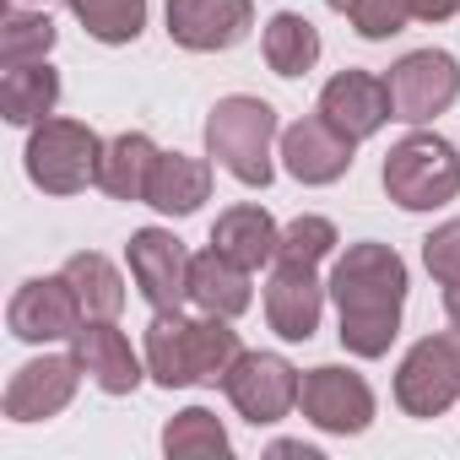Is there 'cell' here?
I'll list each match as a JSON object with an SVG mask.
<instances>
[{
	"label": "cell",
	"mask_w": 460,
	"mask_h": 460,
	"mask_svg": "<svg viewBox=\"0 0 460 460\" xmlns=\"http://www.w3.org/2000/svg\"><path fill=\"white\" fill-rule=\"evenodd\" d=\"M331 298L341 314V347L352 358H385L390 341L401 336V309H406V261L379 244V239H358L341 250V261L331 266Z\"/></svg>",
	"instance_id": "1"
},
{
	"label": "cell",
	"mask_w": 460,
	"mask_h": 460,
	"mask_svg": "<svg viewBox=\"0 0 460 460\" xmlns=\"http://www.w3.org/2000/svg\"><path fill=\"white\" fill-rule=\"evenodd\" d=\"M239 331L227 314H179V309H152L146 325V374L163 390L184 385H222V374L239 358Z\"/></svg>",
	"instance_id": "2"
},
{
	"label": "cell",
	"mask_w": 460,
	"mask_h": 460,
	"mask_svg": "<svg viewBox=\"0 0 460 460\" xmlns=\"http://www.w3.org/2000/svg\"><path fill=\"white\" fill-rule=\"evenodd\" d=\"M277 141H282V130H277V109L266 98L234 93V98H217V109L206 114V157H217L250 190L271 184V173H277L271 146Z\"/></svg>",
	"instance_id": "3"
},
{
	"label": "cell",
	"mask_w": 460,
	"mask_h": 460,
	"mask_svg": "<svg viewBox=\"0 0 460 460\" xmlns=\"http://www.w3.org/2000/svg\"><path fill=\"white\" fill-rule=\"evenodd\" d=\"M379 179L401 211H438L460 195V152L433 130H411L385 152Z\"/></svg>",
	"instance_id": "4"
},
{
	"label": "cell",
	"mask_w": 460,
	"mask_h": 460,
	"mask_svg": "<svg viewBox=\"0 0 460 460\" xmlns=\"http://www.w3.org/2000/svg\"><path fill=\"white\" fill-rule=\"evenodd\" d=\"M103 141H98V130L93 125H82V119H44V125H33V136H28V179L44 190V195H82L87 184H98V173H103Z\"/></svg>",
	"instance_id": "5"
},
{
	"label": "cell",
	"mask_w": 460,
	"mask_h": 460,
	"mask_svg": "<svg viewBox=\"0 0 460 460\" xmlns=\"http://www.w3.org/2000/svg\"><path fill=\"white\" fill-rule=\"evenodd\" d=\"M460 401V325L422 336L395 368V406L417 422L444 417Z\"/></svg>",
	"instance_id": "6"
},
{
	"label": "cell",
	"mask_w": 460,
	"mask_h": 460,
	"mask_svg": "<svg viewBox=\"0 0 460 460\" xmlns=\"http://www.w3.org/2000/svg\"><path fill=\"white\" fill-rule=\"evenodd\" d=\"M298 385H304V374L282 352H239L234 368L222 374V395L234 401V411L244 422H255V428L282 422L298 406Z\"/></svg>",
	"instance_id": "7"
},
{
	"label": "cell",
	"mask_w": 460,
	"mask_h": 460,
	"mask_svg": "<svg viewBox=\"0 0 460 460\" xmlns=\"http://www.w3.org/2000/svg\"><path fill=\"white\" fill-rule=\"evenodd\" d=\"M385 82H390L395 119H406V125H428L433 114H444L460 98V66L449 49H411L390 66Z\"/></svg>",
	"instance_id": "8"
},
{
	"label": "cell",
	"mask_w": 460,
	"mask_h": 460,
	"mask_svg": "<svg viewBox=\"0 0 460 460\" xmlns=\"http://www.w3.org/2000/svg\"><path fill=\"white\" fill-rule=\"evenodd\" d=\"M82 320H87V309H82V298H76V288H71L66 271H60V277H28V282L12 293V304H6L12 336H17V341H33V347H44V341H71V336L82 331Z\"/></svg>",
	"instance_id": "9"
},
{
	"label": "cell",
	"mask_w": 460,
	"mask_h": 460,
	"mask_svg": "<svg viewBox=\"0 0 460 460\" xmlns=\"http://www.w3.org/2000/svg\"><path fill=\"white\" fill-rule=\"evenodd\" d=\"M298 406H304V417L320 433H341V438L363 433L374 422V390H368V379L352 374V368H341V363L309 368L304 385H298Z\"/></svg>",
	"instance_id": "10"
},
{
	"label": "cell",
	"mask_w": 460,
	"mask_h": 460,
	"mask_svg": "<svg viewBox=\"0 0 460 460\" xmlns=\"http://www.w3.org/2000/svg\"><path fill=\"white\" fill-rule=\"evenodd\" d=\"M190 261L195 255L168 234V227H141V234H130V244H125L130 282L152 309H179L190 298Z\"/></svg>",
	"instance_id": "11"
},
{
	"label": "cell",
	"mask_w": 460,
	"mask_h": 460,
	"mask_svg": "<svg viewBox=\"0 0 460 460\" xmlns=\"http://www.w3.org/2000/svg\"><path fill=\"white\" fill-rule=\"evenodd\" d=\"M255 28V0H168V39L190 55L244 44Z\"/></svg>",
	"instance_id": "12"
},
{
	"label": "cell",
	"mask_w": 460,
	"mask_h": 460,
	"mask_svg": "<svg viewBox=\"0 0 460 460\" xmlns=\"http://www.w3.org/2000/svg\"><path fill=\"white\" fill-rule=\"evenodd\" d=\"M76 385H82L76 352H44V358L22 363V368L12 374L6 401H0V406H6L12 422H44V417H60V411L71 406Z\"/></svg>",
	"instance_id": "13"
},
{
	"label": "cell",
	"mask_w": 460,
	"mask_h": 460,
	"mask_svg": "<svg viewBox=\"0 0 460 460\" xmlns=\"http://www.w3.org/2000/svg\"><path fill=\"white\" fill-rule=\"evenodd\" d=\"M314 114H325L341 136L368 141V136H379V130L395 119L390 82H385V76H374V71L347 66V71H336V76L325 82V93H320V109H314Z\"/></svg>",
	"instance_id": "14"
},
{
	"label": "cell",
	"mask_w": 460,
	"mask_h": 460,
	"mask_svg": "<svg viewBox=\"0 0 460 460\" xmlns=\"http://www.w3.org/2000/svg\"><path fill=\"white\" fill-rule=\"evenodd\" d=\"M277 146H282V152H277L282 168H288L298 184H336V179L352 168V152H358V141L341 136L325 114H309V119L288 125Z\"/></svg>",
	"instance_id": "15"
},
{
	"label": "cell",
	"mask_w": 460,
	"mask_h": 460,
	"mask_svg": "<svg viewBox=\"0 0 460 460\" xmlns=\"http://www.w3.org/2000/svg\"><path fill=\"white\" fill-rule=\"evenodd\" d=\"M325 282L314 277V266H298V261H277L271 282H266V325L282 336V341H309L320 331V314H325Z\"/></svg>",
	"instance_id": "16"
},
{
	"label": "cell",
	"mask_w": 460,
	"mask_h": 460,
	"mask_svg": "<svg viewBox=\"0 0 460 460\" xmlns=\"http://www.w3.org/2000/svg\"><path fill=\"white\" fill-rule=\"evenodd\" d=\"M71 352H76L82 374H87L103 395H130V390L146 379L141 358L130 352V336L114 331V320H82V331L71 336Z\"/></svg>",
	"instance_id": "17"
},
{
	"label": "cell",
	"mask_w": 460,
	"mask_h": 460,
	"mask_svg": "<svg viewBox=\"0 0 460 460\" xmlns=\"http://www.w3.org/2000/svg\"><path fill=\"white\" fill-rule=\"evenodd\" d=\"M250 277H255L250 266L227 261V255L211 244V250H200V255L190 261V304H195V309H206V314H227V320H239V314L255 304Z\"/></svg>",
	"instance_id": "18"
},
{
	"label": "cell",
	"mask_w": 460,
	"mask_h": 460,
	"mask_svg": "<svg viewBox=\"0 0 460 460\" xmlns=\"http://www.w3.org/2000/svg\"><path fill=\"white\" fill-rule=\"evenodd\" d=\"M211 244H217L227 261H239V266L261 271V266H271V261H277L282 227L271 222V211H266V206H250V200H244V206H227V211L217 217Z\"/></svg>",
	"instance_id": "19"
},
{
	"label": "cell",
	"mask_w": 460,
	"mask_h": 460,
	"mask_svg": "<svg viewBox=\"0 0 460 460\" xmlns=\"http://www.w3.org/2000/svg\"><path fill=\"white\" fill-rule=\"evenodd\" d=\"M200 200H211V163L163 152L152 168V184H146V206L163 217H190V211H200Z\"/></svg>",
	"instance_id": "20"
},
{
	"label": "cell",
	"mask_w": 460,
	"mask_h": 460,
	"mask_svg": "<svg viewBox=\"0 0 460 460\" xmlns=\"http://www.w3.org/2000/svg\"><path fill=\"white\" fill-rule=\"evenodd\" d=\"M55 103H60V71L49 60L6 66V76H0V114L12 125H44Z\"/></svg>",
	"instance_id": "21"
},
{
	"label": "cell",
	"mask_w": 460,
	"mask_h": 460,
	"mask_svg": "<svg viewBox=\"0 0 460 460\" xmlns=\"http://www.w3.org/2000/svg\"><path fill=\"white\" fill-rule=\"evenodd\" d=\"M157 157H163V152L152 146V136H141V130L114 136V141H109V152H103L98 190H103V195H114V200H146V184H152Z\"/></svg>",
	"instance_id": "22"
},
{
	"label": "cell",
	"mask_w": 460,
	"mask_h": 460,
	"mask_svg": "<svg viewBox=\"0 0 460 460\" xmlns=\"http://www.w3.org/2000/svg\"><path fill=\"white\" fill-rule=\"evenodd\" d=\"M261 49H266V66H271L277 76L293 82V76H309V71H314V60H320V33H314L309 17H298V12H277V17L266 22Z\"/></svg>",
	"instance_id": "23"
},
{
	"label": "cell",
	"mask_w": 460,
	"mask_h": 460,
	"mask_svg": "<svg viewBox=\"0 0 460 460\" xmlns=\"http://www.w3.org/2000/svg\"><path fill=\"white\" fill-rule=\"evenodd\" d=\"M87 309V320H114L125 309V277L114 271V261H103L98 250H76L66 266H60Z\"/></svg>",
	"instance_id": "24"
},
{
	"label": "cell",
	"mask_w": 460,
	"mask_h": 460,
	"mask_svg": "<svg viewBox=\"0 0 460 460\" xmlns=\"http://www.w3.org/2000/svg\"><path fill=\"white\" fill-rule=\"evenodd\" d=\"M163 455H168V460H200V455L227 460V455H234V438H227V428H222L206 406H184V411L168 417V428H163Z\"/></svg>",
	"instance_id": "25"
},
{
	"label": "cell",
	"mask_w": 460,
	"mask_h": 460,
	"mask_svg": "<svg viewBox=\"0 0 460 460\" xmlns=\"http://www.w3.org/2000/svg\"><path fill=\"white\" fill-rule=\"evenodd\" d=\"M71 12L98 44H136L146 28V0H71Z\"/></svg>",
	"instance_id": "26"
},
{
	"label": "cell",
	"mask_w": 460,
	"mask_h": 460,
	"mask_svg": "<svg viewBox=\"0 0 460 460\" xmlns=\"http://www.w3.org/2000/svg\"><path fill=\"white\" fill-rule=\"evenodd\" d=\"M55 22L44 12H22L12 6L6 22H0V66H28V60H49L55 49Z\"/></svg>",
	"instance_id": "27"
},
{
	"label": "cell",
	"mask_w": 460,
	"mask_h": 460,
	"mask_svg": "<svg viewBox=\"0 0 460 460\" xmlns=\"http://www.w3.org/2000/svg\"><path fill=\"white\" fill-rule=\"evenodd\" d=\"M331 12H341L347 22H352V33L358 39H395L417 12H411V0H325Z\"/></svg>",
	"instance_id": "28"
},
{
	"label": "cell",
	"mask_w": 460,
	"mask_h": 460,
	"mask_svg": "<svg viewBox=\"0 0 460 460\" xmlns=\"http://www.w3.org/2000/svg\"><path fill=\"white\" fill-rule=\"evenodd\" d=\"M336 222L331 217H293L282 227V244H277V261H298V266H320L331 250H336Z\"/></svg>",
	"instance_id": "29"
},
{
	"label": "cell",
	"mask_w": 460,
	"mask_h": 460,
	"mask_svg": "<svg viewBox=\"0 0 460 460\" xmlns=\"http://www.w3.org/2000/svg\"><path fill=\"white\" fill-rule=\"evenodd\" d=\"M422 266H428V277L438 288H455L460 282V217L438 222L433 234L422 239Z\"/></svg>",
	"instance_id": "30"
},
{
	"label": "cell",
	"mask_w": 460,
	"mask_h": 460,
	"mask_svg": "<svg viewBox=\"0 0 460 460\" xmlns=\"http://www.w3.org/2000/svg\"><path fill=\"white\" fill-rule=\"evenodd\" d=\"M411 12H417V22H449L460 12V0H411Z\"/></svg>",
	"instance_id": "31"
},
{
	"label": "cell",
	"mask_w": 460,
	"mask_h": 460,
	"mask_svg": "<svg viewBox=\"0 0 460 460\" xmlns=\"http://www.w3.org/2000/svg\"><path fill=\"white\" fill-rule=\"evenodd\" d=\"M271 455H293V460H320V449H314V444H298V438H277V444H271Z\"/></svg>",
	"instance_id": "32"
},
{
	"label": "cell",
	"mask_w": 460,
	"mask_h": 460,
	"mask_svg": "<svg viewBox=\"0 0 460 460\" xmlns=\"http://www.w3.org/2000/svg\"><path fill=\"white\" fill-rule=\"evenodd\" d=\"M444 314H449V325H460V282L444 288Z\"/></svg>",
	"instance_id": "33"
}]
</instances>
